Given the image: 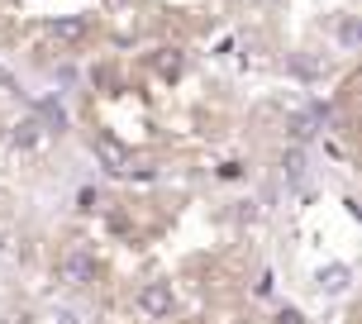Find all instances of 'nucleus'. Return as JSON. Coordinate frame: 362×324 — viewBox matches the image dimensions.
<instances>
[{
    "label": "nucleus",
    "mask_w": 362,
    "mask_h": 324,
    "mask_svg": "<svg viewBox=\"0 0 362 324\" xmlns=\"http://www.w3.org/2000/svg\"><path fill=\"white\" fill-rule=\"evenodd\" d=\"M95 253L90 248H72V253H62V262H57V282L62 287H90L95 282Z\"/></svg>",
    "instance_id": "f257e3e1"
},
{
    "label": "nucleus",
    "mask_w": 362,
    "mask_h": 324,
    "mask_svg": "<svg viewBox=\"0 0 362 324\" xmlns=\"http://www.w3.org/2000/svg\"><path fill=\"white\" fill-rule=\"evenodd\" d=\"M172 306H177L172 282H148V287L139 291V310H144L148 320H167V315H172Z\"/></svg>",
    "instance_id": "f03ea898"
},
{
    "label": "nucleus",
    "mask_w": 362,
    "mask_h": 324,
    "mask_svg": "<svg viewBox=\"0 0 362 324\" xmlns=\"http://www.w3.org/2000/svg\"><path fill=\"white\" fill-rule=\"evenodd\" d=\"M315 287L325 291V296H344V291L353 287V267H348V262H329V267L315 272Z\"/></svg>",
    "instance_id": "7ed1b4c3"
},
{
    "label": "nucleus",
    "mask_w": 362,
    "mask_h": 324,
    "mask_svg": "<svg viewBox=\"0 0 362 324\" xmlns=\"http://www.w3.org/2000/svg\"><path fill=\"white\" fill-rule=\"evenodd\" d=\"M281 172H286L291 186H300V181H305V153H300V148H291L286 158H281Z\"/></svg>",
    "instance_id": "20e7f679"
},
{
    "label": "nucleus",
    "mask_w": 362,
    "mask_h": 324,
    "mask_svg": "<svg viewBox=\"0 0 362 324\" xmlns=\"http://www.w3.org/2000/svg\"><path fill=\"white\" fill-rule=\"evenodd\" d=\"M38 134H43V125H38V120H24V125H15V148H34Z\"/></svg>",
    "instance_id": "39448f33"
},
{
    "label": "nucleus",
    "mask_w": 362,
    "mask_h": 324,
    "mask_svg": "<svg viewBox=\"0 0 362 324\" xmlns=\"http://www.w3.org/2000/svg\"><path fill=\"white\" fill-rule=\"evenodd\" d=\"M38 120L53 125V129H67V110L57 105V100H43V105H38Z\"/></svg>",
    "instance_id": "423d86ee"
},
{
    "label": "nucleus",
    "mask_w": 362,
    "mask_h": 324,
    "mask_svg": "<svg viewBox=\"0 0 362 324\" xmlns=\"http://www.w3.org/2000/svg\"><path fill=\"white\" fill-rule=\"evenodd\" d=\"M53 34H57V38H81V34H86V19H81V15H72V19H53Z\"/></svg>",
    "instance_id": "0eeeda50"
},
{
    "label": "nucleus",
    "mask_w": 362,
    "mask_h": 324,
    "mask_svg": "<svg viewBox=\"0 0 362 324\" xmlns=\"http://www.w3.org/2000/svg\"><path fill=\"white\" fill-rule=\"evenodd\" d=\"M158 72H163V76H177V72H181V53H167V57H158Z\"/></svg>",
    "instance_id": "6e6552de"
},
{
    "label": "nucleus",
    "mask_w": 362,
    "mask_h": 324,
    "mask_svg": "<svg viewBox=\"0 0 362 324\" xmlns=\"http://www.w3.org/2000/svg\"><path fill=\"white\" fill-rule=\"evenodd\" d=\"M310 134H315V125H310L305 115H296V120H291V139H310Z\"/></svg>",
    "instance_id": "1a4fd4ad"
},
{
    "label": "nucleus",
    "mask_w": 362,
    "mask_h": 324,
    "mask_svg": "<svg viewBox=\"0 0 362 324\" xmlns=\"http://www.w3.org/2000/svg\"><path fill=\"white\" fill-rule=\"evenodd\" d=\"M276 324H305V315H300L296 306H281L276 310Z\"/></svg>",
    "instance_id": "9d476101"
},
{
    "label": "nucleus",
    "mask_w": 362,
    "mask_h": 324,
    "mask_svg": "<svg viewBox=\"0 0 362 324\" xmlns=\"http://www.w3.org/2000/svg\"><path fill=\"white\" fill-rule=\"evenodd\" d=\"M95 191H90V186H81V191H76V210H95Z\"/></svg>",
    "instance_id": "9b49d317"
},
{
    "label": "nucleus",
    "mask_w": 362,
    "mask_h": 324,
    "mask_svg": "<svg viewBox=\"0 0 362 324\" xmlns=\"http://www.w3.org/2000/svg\"><path fill=\"white\" fill-rule=\"evenodd\" d=\"M53 324H81V315H76V310H67V306H62V310H53Z\"/></svg>",
    "instance_id": "f8f14e48"
},
{
    "label": "nucleus",
    "mask_w": 362,
    "mask_h": 324,
    "mask_svg": "<svg viewBox=\"0 0 362 324\" xmlns=\"http://www.w3.org/2000/svg\"><path fill=\"white\" fill-rule=\"evenodd\" d=\"M339 38H344L348 48H353V43H358V24H353V19H344V29H339Z\"/></svg>",
    "instance_id": "ddd939ff"
},
{
    "label": "nucleus",
    "mask_w": 362,
    "mask_h": 324,
    "mask_svg": "<svg viewBox=\"0 0 362 324\" xmlns=\"http://www.w3.org/2000/svg\"><path fill=\"white\" fill-rule=\"evenodd\" d=\"M10 324H29V315H15V320H10Z\"/></svg>",
    "instance_id": "4468645a"
}]
</instances>
